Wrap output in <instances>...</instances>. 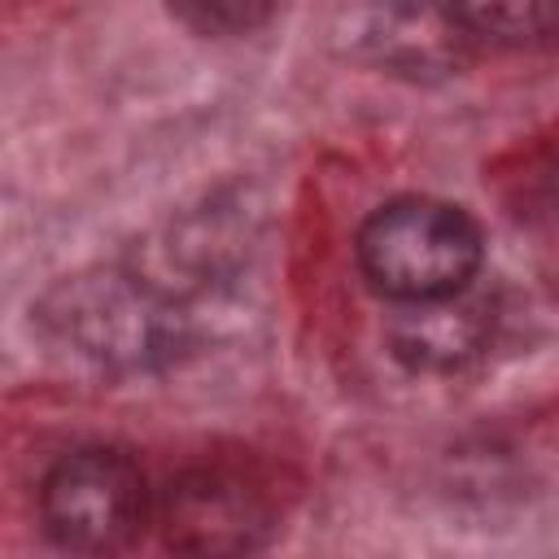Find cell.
<instances>
[{"instance_id": "1", "label": "cell", "mask_w": 559, "mask_h": 559, "mask_svg": "<svg viewBox=\"0 0 559 559\" xmlns=\"http://www.w3.org/2000/svg\"><path fill=\"white\" fill-rule=\"evenodd\" d=\"M44 336L100 371H135L166 354H175L183 336V319L166 288L148 275L92 271L70 275L39 301Z\"/></svg>"}, {"instance_id": "2", "label": "cell", "mask_w": 559, "mask_h": 559, "mask_svg": "<svg viewBox=\"0 0 559 559\" xmlns=\"http://www.w3.org/2000/svg\"><path fill=\"white\" fill-rule=\"evenodd\" d=\"M485 245L463 205L437 197H397L358 231V266L389 301H432L472 288Z\"/></svg>"}, {"instance_id": "3", "label": "cell", "mask_w": 559, "mask_h": 559, "mask_svg": "<svg viewBox=\"0 0 559 559\" xmlns=\"http://www.w3.org/2000/svg\"><path fill=\"white\" fill-rule=\"evenodd\" d=\"M44 533L61 550L79 555H109L140 537L148 524V485L144 472L105 445H87L66 454L44 489H39Z\"/></svg>"}, {"instance_id": "4", "label": "cell", "mask_w": 559, "mask_h": 559, "mask_svg": "<svg viewBox=\"0 0 559 559\" xmlns=\"http://www.w3.org/2000/svg\"><path fill=\"white\" fill-rule=\"evenodd\" d=\"M275 528V511L266 493L231 472H188L170 480L162 498V533L170 550L218 555V550H253Z\"/></svg>"}, {"instance_id": "5", "label": "cell", "mask_w": 559, "mask_h": 559, "mask_svg": "<svg viewBox=\"0 0 559 559\" xmlns=\"http://www.w3.org/2000/svg\"><path fill=\"white\" fill-rule=\"evenodd\" d=\"M358 44L397 74H450L467 57V26L450 0H384L367 13Z\"/></svg>"}, {"instance_id": "6", "label": "cell", "mask_w": 559, "mask_h": 559, "mask_svg": "<svg viewBox=\"0 0 559 559\" xmlns=\"http://www.w3.org/2000/svg\"><path fill=\"white\" fill-rule=\"evenodd\" d=\"M406 310L389 328L393 354L415 371H450L467 362L489 336L485 301L463 293L432 297V301H402Z\"/></svg>"}, {"instance_id": "7", "label": "cell", "mask_w": 559, "mask_h": 559, "mask_svg": "<svg viewBox=\"0 0 559 559\" xmlns=\"http://www.w3.org/2000/svg\"><path fill=\"white\" fill-rule=\"evenodd\" d=\"M472 39L537 48L559 35V0H450Z\"/></svg>"}, {"instance_id": "8", "label": "cell", "mask_w": 559, "mask_h": 559, "mask_svg": "<svg viewBox=\"0 0 559 559\" xmlns=\"http://www.w3.org/2000/svg\"><path fill=\"white\" fill-rule=\"evenodd\" d=\"M175 22H183L192 35L205 39H231L266 26L275 13V0H166Z\"/></svg>"}, {"instance_id": "9", "label": "cell", "mask_w": 559, "mask_h": 559, "mask_svg": "<svg viewBox=\"0 0 559 559\" xmlns=\"http://www.w3.org/2000/svg\"><path fill=\"white\" fill-rule=\"evenodd\" d=\"M555 197H559V166H555Z\"/></svg>"}]
</instances>
